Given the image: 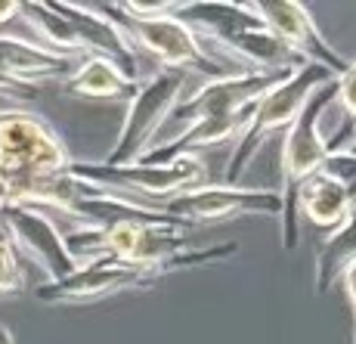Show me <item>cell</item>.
Listing matches in <instances>:
<instances>
[{"label":"cell","mask_w":356,"mask_h":344,"mask_svg":"<svg viewBox=\"0 0 356 344\" xmlns=\"http://www.w3.org/2000/svg\"><path fill=\"white\" fill-rule=\"evenodd\" d=\"M168 217L180 220L186 226H204V224H223L236 217H282V198L273 189H245V187H227V183H208L193 192L174 196L161 205Z\"/></svg>","instance_id":"cell-8"},{"label":"cell","mask_w":356,"mask_h":344,"mask_svg":"<svg viewBox=\"0 0 356 344\" xmlns=\"http://www.w3.org/2000/svg\"><path fill=\"white\" fill-rule=\"evenodd\" d=\"M356 264V208L334 233H328L316 251L313 264V286L319 295H325L332 286H338L341 276Z\"/></svg>","instance_id":"cell-17"},{"label":"cell","mask_w":356,"mask_h":344,"mask_svg":"<svg viewBox=\"0 0 356 344\" xmlns=\"http://www.w3.org/2000/svg\"><path fill=\"white\" fill-rule=\"evenodd\" d=\"M65 91L81 100H108V102H130L140 91V81L124 75L115 63L97 56H84L72 75L65 78Z\"/></svg>","instance_id":"cell-14"},{"label":"cell","mask_w":356,"mask_h":344,"mask_svg":"<svg viewBox=\"0 0 356 344\" xmlns=\"http://www.w3.org/2000/svg\"><path fill=\"white\" fill-rule=\"evenodd\" d=\"M0 344H16V338H13V332L6 326H0Z\"/></svg>","instance_id":"cell-23"},{"label":"cell","mask_w":356,"mask_h":344,"mask_svg":"<svg viewBox=\"0 0 356 344\" xmlns=\"http://www.w3.org/2000/svg\"><path fill=\"white\" fill-rule=\"evenodd\" d=\"M344 153H353V155H356V136H353V140L344 146Z\"/></svg>","instance_id":"cell-24"},{"label":"cell","mask_w":356,"mask_h":344,"mask_svg":"<svg viewBox=\"0 0 356 344\" xmlns=\"http://www.w3.org/2000/svg\"><path fill=\"white\" fill-rule=\"evenodd\" d=\"M334 100H338L347 121H344V127L328 140V153H344V146L356 136V63H350V68L338 78V96H334Z\"/></svg>","instance_id":"cell-18"},{"label":"cell","mask_w":356,"mask_h":344,"mask_svg":"<svg viewBox=\"0 0 356 344\" xmlns=\"http://www.w3.org/2000/svg\"><path fill=\"white\" fill-rule=\"evenodd\" d=\"M186 233L189 230H180V226L121 220V224H108L99 226V230L65 233V245L78 267H87L93 260H118V264L159 270L161 276H168L174 270H193V267L217 264V260H227L238 251L236 242L189 249Z\"/></svg>","instance_id":"cell-1"},{"label":"cell","mask_w":356,"mask_h":344,"mask_svg":"<svg viewBox=\"0 0 356 344\" xmlns=\"http://www.w3.org/2000/svg\"><path fill=\"white\" fill-rule=\"evenodd\" d=\"M72 153L63 136L40 115L25 109L0 112V171L10 180H40L59 177L72 168Z\"/></svg>","instance_id":"cell-6"},{"label":"cell","mask_w":356,"mask_h":344,"mask_svg":"<svg viewBox=\"0 0 356 344\" xmlns=\"http://www.w3.org/2000/svg\"><path fill=\"white\" fill-rule=\"evenodd\" d=\"M68 177L87 189L112 192L130 202L161 208L168 198L208 187V164L198 155H180L170 164H121L112 168L106 162H72Z\"/></svg>","instance_id":"cell-3"},{"label":"cell","mask_w":356,"mask_h":344,"mask_svg":"<svg viewBox=\"0 0 356 344\" xmlns=\"http://www.w3.org/2000/svg\"><path fill=\"white\" fill-rule=\"evenodd\" d=\"M99 10L124 31L134 50H143L146 56H152L164 72H202L208 81L242 75L204 50L198 34L174 16V3L164 13H152V16H136L124 3H99Z\"/></svg>","instance_id":"cell-2"},{"label":"cell","mask_w":356,"mask_h":344,"mask_svg":"<svg viewBox=\"0 0 356 344\" xmlns=\"http://www.w3.org/2000/svg\"><path fill=\"white\" fill-rule=\"evenodd\" d=\"M323 174L334 177L338 183H344V187H356V155L353 153H332L323 168Z\"/></svg>","instance_id":"cell-20"},{"label":"cell","mask_w":356,"mask_h":344,"mask_svg":"<svg viewBox=\"0 0 356 344\" xmlns=\"http://www.w3.org/2000/svg\"><path fill=\"white\" fill-rule=\"evenodd\" d=\"M338 96V78L332 84L319 87L313 93V100L304 106V112L298 115V121L285 130L282 140V189H279V198H282V249L294 251L300 239V214H298V196L300 187L307 180H313L316 174H323L325 162H328V140L319 130V121H323V112L334 102Z\"/></svg>","instance_id":"cell-4"},{"label":"cell","mask_w":356,"mask_h":344,"mask_svg":"<svg viewBox=\"0 0 356 344\" xmlns=\"http://www.w3.org/2000/svg\"><path fill=\"white\" fill-rule=\"evenodd\" d=\"M10 205H16V192H13V180L0 171V211H6Z\"/></svg>","instance_id":"cell-22"},{"label":"cell","mask_w":356,"mask_h":344,"mask_svg":"<svg viewBox=\"0 0 356 344\" xmlns=\"http://www.w3.org/2000/svg\"><path fill=\"white\" fill-rule=\"evenodd\" d=\"M19 19L25 22L34 44L47 47L50 53H59V56H68V59H84L78 38H74L72 25L65 22V16L56 10V3H40V0L22 3Z\"/></svg>","instance_id":"cell-16"},{"label":"cell","mask_w":356,"mask_h":344,"mask_svg":"<svg viewBox=\"0 0 356 344\" xmlns=\"http://www.w3.org/2000/svg\"><path fill=\"white\" fill-rule=\"evenodd\" d=\"M0 226L19 258L40 267L47 282H59L78 270L65 245V233L40 211L25 208V205H10L6 211H0Z\"/></svg>","instance_id":"cell-10"},{"label":"cell","mask_w":356,"mask_h":344,"mask_svg":"<svg viewBox=\"0 0 356 344\" xmlns=\"http://www.w3.org/2000/svg\"><path fill=\"white\" fill-rule=\"evenodd\" d=\"M78 63L81 59L50 53L47 47L19 38V34H0V75L25 91H38L47 81L68 78Z\"/></svg>","instance_id":"cell-13"},{"label":"cell","mask_w":356,"mask_h":344,"mask_svg":"<svg viewBox=\"0 0 356 344\" xmlns=\"http://www.w3.org/2000/svg\"><path fill=\"white\" fill-rule=\"evenodd\" d=\"M19 13H22V3H19V0H0V29L16 22Z\"/></svg>","instance_id":"cell-21"},{"label":"cell","mask_w":356,"mask_h":344,"mask_svg":"<svg viewBox=\"0 0 356 344\" xmlns=\"http://www.w3.org/2000/svg\"><path fill=\"white\" fill-rule=\"evenodd\" d=\"M353 208H356V202H353L350 189L328 174H316L313 180H307L300 187L298 214H304L316 230L334 233L353 214Z\"/></svg>","instance_id":"cell-15"},{"label":"cell","mask_w":356,"mask_h":344,"mask_svg":"<svg viewBox=\"0 0 356 344\" xmlns=\"http://www.w3.org/2000/svg\"><path fill=\"white\" fill-rule=\"evenodd\" d=\"M159 279V270L118 264V260H93L59 282H40L34 298L44 304H93L121 292H140V288L155 286Z\"/></svg>","instance_id":"cell-9"},{"label":"cell","mask_w":356,"mask_h":344,"mask_svg":"<svg viewBox=\"0 0 356 344\" xmlns=\"http://www.w3.org/2000/svg\"><path fill=\"white\" fill-rule=\"evenodd\" d=\"M22 292H25L22 258L6 242V236H0V298H16Z\"/></svg>","instance_id":"cell-19"},{"label":"cell","mask_w":356,"mask_h":344,"mask_svg":"<svg viewBox=\"0 0 356 344\" xmlns=\"http://www.w3.org/2000/svg\"><path fill=\"white\" fill-rule=\"evenodd\" d=\"M56 10L63 13L65 22L72 25L84 56H97V59H106V63H115L121 72L134 78L136 50L130 47L124 31L99 10V3H65V0H56Z\"/></svg>","instance_id":"cell-12"},{"label":"cell","mask_w":356,"mask_h":344,"mask_svg":"<svg viewBox=\"0 0 356 344\" xmlns=\"http://www.w3.org/2000/svg\"><path fill=\"white\" fill-rule=\"evenodd\" d=\"M251 10L304 63L323 65L338 78L350 68V63L323 38V31L316 29V19L304 3H294V0H257V3H251Z\"/></svg>","instance_id":"cell-11"},{"label":"cell","mask_w":356,"mask_h":344,"mask_svg":"<svg viewBox=\"0 0 356 344\" xmlns=\"http://www.w3.org/2000/svg\"><path fill=\"white\" fill-rule=\"evenodd\" d=\"M334 78H338V75L328 72V68L307 63V65L294 68L289 78H285L279 87H273L264 100H257L254 109H251L248 127H245L242 136L236 140V149H232V155L227 162L223 183H227V187H236V183L242 180L245 168L251 164V158L257 155V149L264 146L273 134L289 130L294 121H298V115L304 112V106L313 100V93H316L319 87L332 84Z\"/></svg>","instance_id":"cell-5"},{"label":"cell","mask_w":356,"mask_h":344,"mask_svg":"<svg viewBox=\"0 0 356 344\" xmlns=\"http://www.w3.org/2000/svg\"><path fill=\"white\" fill-rule=\"evenodd\" d=\"M186 87V72H159L149 81H143L140 91L124 109V121H121L118 140H115L112 153L106 155V164L121 168V164H136L143 155L152 149V136L164 127L170 112L180 102V93Z\"/></svg>","instance_id":"cell-7"}]
</instances>
